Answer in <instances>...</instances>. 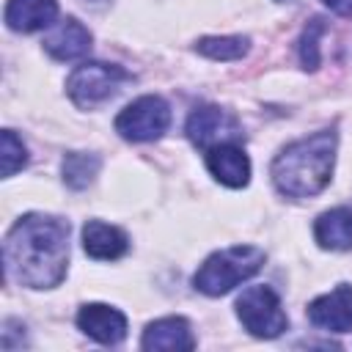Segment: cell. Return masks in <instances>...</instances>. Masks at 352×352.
<instances>
[{"label":"cell","mask_w":352,"mask_h":352,"mask_svg":"<svg viewBox=\"0 0 352 352\" xmlns=\"http://www.w3.org/2000/svg\"><path fill=\"white\" fill-rule=\"evenodd\" d=\"M58 0H8L3 19L16 33H36L55 22Z\"/></svg>","instance_id":"4fadbf2b"},{"label":"cell","mask_w":352,"mask_h":352,"mask_svg":"<svg viewBox=\"0 0 352 352\" xmlns=\"http://www.w3.org/2000/svg\"><path fill=\"white\" fill-rule=\"evenodd\" d=\"M333 14H338V16H346V19H352V0H322Z\"/></svg>","instance_id":"ffe728a7"},{"label":"cell","mask_w":352,"mask_h":352,"mask_svg":"<svg viewBox=\"0 0 352 352\" xmlns=\"http://www.w3.org/2000/svg\"><path fill=\"white\" fill-rule=\"evenodd\" d=\"M322 33H324V19L314 16L300 36V63L305 72H314L319 66V36Z\"/></svg>","instance_id":"ac0fdd59"},{"label":"cell","mask_w":352,"mask_h":352,"mask_svg":"<svg viewBox=\"0 0 352 352\" xmlns=\"http://www.w3.org/2000/svg\"><path fill=\"white\" fill-rule=\"evenodd\" d=\"M6 278L28 289H55L69 270V220L44 212L22 214L3 242Z\"/></svg>","instance_id":"6da1fadb"},{"label":"cell","mask_w":352,"mask_h":352,"mask_svg":"<svg viewBox=\"0 0 352 352\" xmlns=\"http://www.w3.org/2000/svg\"><path fill=\"white\" fill-rule=\"evenodd\" d=\"M77 327L88 338L107 346H116L126 338V316L118 308L104 302H85L77 314Z\"/></svg>","instance_id":"9c48e42d"},{"label":"cell","mask_w":352,"mask_h":352,"mask_svg":"<svg viewBox=\"0 0 352 352\" xmlns=\"http://www.w3.org/2000/svg\"><path fill=\"white\" fill-rule=\"evenodd\" d=\"M82 250L96 261H116L129 250V239L118 226L88 220L82 226Z\"/></svg>","instance_id":"5bb4252c"},{"label":"cell","mask_w":352,"mask_h":352,"mask_svg":"<svg viewBox=\"0 0 352 352\" xmlns=\"http://www.w3.org/2000/svg\"><path fill=\"white\" fill-rule=\"evenodd\" d=\"M314 239L324 250H349L352 248V209L336 206L316 217Z\"/></svg>","instance_id":"9a60e30c"},{"label":"cell","mask_w":352,"mask_h":352,"mask_svg":"<svg viewBox=\"0 0 352 352\" xmlns=\"http://www.w3.org/2000/svg\"><path fill=\"white\" fill-rule=\"evenodd\" d=\"M132 74L118 66V63H102V60H91L77 66L69 80H66V94L69 99L82 107V110H94L99 104H104L107 99H113L118 94V88L124 82H129Z\"/></svg>","instance_id":"277c9868"},{"label":"cell","mask_w":352,"mask_h":352,"mask_svg":"<svg viewBox=\"0 0 352 352\" xmlns=\"http://www.w3.org/2000/svg\"><path fill=\"white\" fill-rule=\"evenodd\" d=\"M305 314L314 327H322L330 333H349L352 330V286L338 283L333 292L311 300Z\"/></svg>","instance_id":"ba28073f"},{"label":"cell","mask_w":352,"mask_h":352,"mask_svg":"<svg viewBox=\"0 0 352 352\" xmlns=\"http://www.w3.org/2000/svg\"><path fill=\"white\" fill-rule=\"evenodd\" d=\"M236 316L242 327L256 338H278L289 327V316L280 297L270 286H248L236 297Z\"/></svg>","instance_id":"5b68a950"},{"label":"cell","mask_w":352,"mask_h":352,"mask_svg":"<svg viewBox=\"0 0 352 352\" xmlns=\"http://www.w3.org/2000/svg\"><path fill=\"white\" fill-rule=\"evenodd\" d=\"M0 157H3V179L14 176L16 170H22L28 165V148L11 129H3V154Z\"/></svg>","instance_id":"d6986e66"},{"label":"cell","mask_w":352,"mask_h":352,"mask_svg":"<svg viewBox=\"0 0 352 352\" xmlns=\"http://www.w3.org/2000/svg\"><path fill=\"white\" fill-rule=\"evenodd\" d=\"M336 146H338L336 129H319L308 138L286 143L270 165L275 190L286 198L319 195L333 179Z\"/></svg>","instance_id":"7a4b0ae2"},{"label":"cell","mask_w":352,"mask_h":352,"mask_svg":"<svg viewBox=\"0 0 352 352\" xmlns=\"http://www.w3.org/2000/svg\"><path fill=\"white\" fill-rule=\"evenodd\" d=\"M91 41H94L91 30L80 19L66 16L50 36H44V50L55 60H77L91 52Z\"/></svg>","instance_id":"7c38bea8"},{"label":"cell","mask_w":352,"mask_h":352,"mask_svg":"<svg viewBox=\"0 0 352 352\" xmlns=\"http://www.w3.org/2000/svg\"><path fill=\"white\" fill-rule=\"evenodd\" d=\"M102 160L91 151H69L60 162V173H63V184L72 190H85L96 173H99Z\"/></svg>","instance_id":"2e32d148"},{"label":"cell","mask_w":352,"mask_h":352,"mask_svg":"<svg viewBox=\"0 0 352 352\" xmlns=\"http://www.w3.org/2000/svg\"><path fill=\"white\" fill-rule=\"evenodd\" d=\"M250 50L248 36H204L195 41V52L209 60H239Z\"/></svg>","instance_id":"e0dca14e"},{"label":"cell","mask_w":352,"mask_h":352,"mask_svg":"<svg viewBox=\"0 0 352 352\" xmlns=\"http://www.w3.org/2000/svg\"><path fill=\"white\" fill-rule=\"evenodd\" d=\"M140 346L154 352H190L195 349V336L184 316H162L146 324Z\"/></svg>","instance_id":"8fae6325"},{"label":"cell","mask_w":352,"mask_h":352,"mask_svg":"<svg viewBox=\"0 0 352 352\" xmlns=\"http://www.w3.org/2000/svg\"><path fill=\"white\" fill-rule=\"evenodd\" d=\"M168 126H170V104L157 94H146L129 102L116 116V132L132 143L157 140L165 135Z\"/></svg>","instance_id":"8992f818"},{"label":"cell","mask_w":352,"mask_h":352,"mask_svg":"<svg viewBox=\"0 0 352 352\" xmlns=\"http://www.w3.org/2000/svg\"><path fill=\"white\" fill-rule=\"evenodd\" d=\"M85 3H94V6H99V3H107V0H85Z\"/></svg>","instance_id":"44dd1931"},{"label":"cell","mask_w":352,"mask_h":352,"mask_svg":"<svg viewBox=\"0 0 352 352\" xmlns=\"http://www.w3.org/2000/svg\"><path fill=\"white\" fill-rule=\"evenodd\" d=\"M264 250L256 245H234L217 250L198 267V272L192 275V286L206 297H220L242 280L253 278L264 267Z\"/></svg>","instance_id":"3957f363"},{"label":"cell","mask_w":352,"mask_h":352,"mask_svg":"<svg viewBox=\"0 0 352 352\" xmlns=\"http://www.w3.org/2000/svg\"><path fill=\"white\" fill-rule=\"evenodd\" d=\"M187 138L192 140V146L198 148H212L217 143H228V140H242V126L239 121L217 107V104H204V107H195L187 118Z\"/></svg>","instance_id":"52a82bcc"},{"label":"cell","mask_w":352,"mask_h":352,"mask_svg":"<svg viewBox=\"0 0 352 352\" xmlns=\"http://www.w3.org/2000/svg\"><path fill=\"white\" fill-rule=\"evenodd\" d=\"M206 168L220 184L234 187V190H239L250 182V160L236 140L217 143V146L206 148Z\"/></svg>","instance_id":"30bf717a"}]
</instances>
